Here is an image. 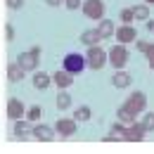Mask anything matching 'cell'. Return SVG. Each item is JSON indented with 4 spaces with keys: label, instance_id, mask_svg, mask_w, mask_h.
Returning a JSON list of instances; mask_svg holds the SVG:
<instances>
[{
    "label": "cell",
    "instance_id": "9a60e30c",
    "mask_svg": "<svg viewBox=\"0 0 154 154\" xmlns=\"http://www.w3.org/2000/svg\"><path fill=\"white\" fill-rule=\"evenodd\" d=\"M97 33H100V38H112L114 36V21L112 19H100Z\"/></svg>",
    "mask_w": 154,
    "mask_h": 154
},
{
    "label": "cell",
    "instance_id": "9c48e42d",
    "mask_svg": "<svg viewBox=\"0 0 154 154\" xmlns=\"http://www.w3.org/2000/svg\"><path fill=\"white\" fill-rule=\"evenodd\" d=\"M145 133H147V131H145V126H142V123L135 119L133 123H128L126 140H128V142H140V140H145Z\"/></svg>",
    "mask_w": 154,
    "mask_h": 154
},
{
    "label": "cell",
    "instance_id": "d4e9b609",
    "mask_svg": "<svg viewBox=\"0 0 154 154\" xmlns=\"http://www.w3.org/2000/svg\"><path fill=\"white\" fill-rule=\"evenodd\" d=\"M140 123L145 126V131H147V133H149V131H154V112H152V114H145Z\"/></svg>",
    "mask_w": 154,
    "mask_h": 154
},
{
    "label": "cell",
    "instance_id": "7a4b0ae2",
    "mask_svg": "<svg viewBox=\"0 0 154 154\" xmlns=\"http://www.w3.org/2000/svg\"><path fill=\"white\" fill-rule=\"evenodd\" d=\"M128 48L123 45V43H119V45H114L109 52H107V62L114 66V69H123L126 66V62H128Z\"/></svg>",
    "mask_w": 154,
    "mask_h": 154
},
{
    "label": "cell",
    "instance_id": "52a82bcc",
    "mask_svg": "<svg viewBox=\"0 0 154 154\" xmlns=\"http://www.w3.org/2000/svg\"><path fill=\"white\" fill-rule=\"evenodd\" d=\"M114 36L119 43H123V45H128V43H133L135 38H137V31H135L131 24H123V26H119V29H114Z\"/></svg>",
    "mask_w": 154,
    "mask_h": 154
},
{
    "label": "cell",
    "instance_id": "8992f818",
    "mask_svg": "<svg viewBox=\"0 0 154 154\" xmlns=\"http://www.w3.org/2000/svg\"><path fill=\"white\" fill-rule=\"evenodd\" d=\"M76 131H78L76 119H57V123H55V133L64 135V137H71Z\"/></svg>",
    "mask_w": 154,
    "mask_h": 154
},
{
    "label": "cell",
    "instance_id": "ffe728a7",
    "mask_svg": "<svg viewBox=\"0 0 154 154\" xmlns=\"http://www.w3.org/2000/svg\"><path fill=\"white\" fill-rule=\"evenodd\" d=\"M55 104H57V109H69V107H71V95H69V93H57Z\"/></svg>",
    "mask_w": 154,
    "mask_h": 154
},
{
    "label": "cell",
    "instance_id": "603a6c76",
    "mask_svg": "<svg viewBox=\"0 0 154 154\" xmlns=\"http://www.w3.org/2000/svg\"><path fill=\"white\" fill-rule=\"evenodd\" d=\"M26 119H29V121H38L40 116H43V109H40L38 104H33V107H31V109H29V112H26Z\"/></svg>",
    "mask_w": 154,
    "mask_h": 154
},
{
    "label": "cell",
    "instance_id": "30bf717a",
    "mask_svg": "<svg viewBox=\"0 0 154 154\" xmlns=\"http://www.w3.org/2000/svg\"><path fill=\"white\" fill-rule=\"evenodd\" d=\"M31 135L36 140H40V142H50V140H55V128L52 126H45V123H38V126H33Z\"/></svg>",
    "mask_w": 154,
    "mask_h": 154
},
{
    "label": "cell",
    "instance_id": "6da1fadb",
    "mask_svg": "<svg viewBox=\"0 0 154 154\" xmlns=\"http://www.w3.org/2000/svg\"><path fill=\"white\" fill-rule=\"evenodd\" d=\"M107 64V52L100 48V45H88V52H85V66H90L93 71L102 69Z\"/></svg>",
    "mask_w": 154,
    "mask_h": 154
},
{
    "label": "cell",
    "instance_id": "7402d4cb",
    "mask_svg": "<svg viewBox=\"0 0 154 154\" xmlns=\"http://www.w3.org/2000/svg\"><path fill=\"white\" fill-rule=\"evenodd\" d=\"M90 116H93V112H90V107H88V104H81L76 112H74V119H76V121H88Z\"/></svg>",
    "mask_w": 154,
    "mask_h": 154
},
{
    "label": "cell",
    "instance_id": "f546056e",
    "mask_svg": "<svg viewBox=\"0 0 154 154\" xmlns=\"http://www.w3.org/2000/svg\"><path fill=\"white\" fill-rule=\"evenodd\" d=\"M5 36H7V40H14V29L7 26V29H5Z\"/></svg>",
    "mask_w": 154,
    "mask_h": 154
},
{
    "label": "cell",
    "instance_id": "d6a6232c",
    "mask_svg": "<svg viewBox=\"0 0 154 154\" xmlns=\"http://www.w3.org/2000/svg\"><path fill=\"white\" fill-rule=\"evenodd\" d=\"M145 5H154V0H145Z\"/></svg>",
    "mask_w": 154,
    "mask_h": 154
},
{
    "label": "cell",
    "instance_id": "4dcf8cb0",
    "mask_svg": "<svg viewBox=\"0 0 154 154\" xmlns=\"http://www.w3.org/2000/svg\"><path fill=\"white\" fill-rule=\"evenodd\" d=\"M45 2H48V5H50V7H59V5H62V2H64V0H45Z\"/></svg>",
    "mask_w": 154,
    "mask_h": 154
},
{
    "label": "cell",
    "instance_id": "4fadbf2b",
    "mask_svg": "<svg viewBox=\"0 0 154 154\" xmlns=\"http://www.w3.org/2000/svg\"><path fill=\"white\" fill-rule=\"evenodd\" d=\"M52 83H57V88H69L71 83H74V76L69 74V71H64V69H59V71H55L52 74Z\"/></svg>",
    "mask_w": 154,
    "mask_h": 154
},
{
    "label": "cell",
    "instance_id": "f1b7e54d",
    "mask_svg": "<svg viewBox=\"0 0 154 154\" xmlns=\"http://www.w3.org/2000/svg\"><path fill=\"white\" fill-rule=\"evenodd\" d=\"M135 45H137V50H140V52H145L149 43H145V40H137V38H135Z\"/></svg>",
    "mask_w": 154,
    "mask_h": 154
},
{
    "label": "cell",
    "instance_id": "83f0119b",
    "mask_svg": "<svg viewBox=\"0 0 154 154\" xmlns=\"http://www.w3.org/2000/svg\"><path fill=\"white\" fill-rule=\"evenodd\" d=\"M64 5H66L69 10H78V7H81V0H64Z\"/></svg>",
    "mask_w": 154,
    "mask_h": 154
},
{
    "label": "cell",
    "instance_id": "2e32d148",
    "mask_svg": "<svg viewBox=\"0 0 154 154\" xmlns=\"http://www.w3.org/2000/svg\"><path fill=\"white\" fill-rule=\"evenodd\" d=\"M50 83H52L50 74H45V71H36V74H33V88H38V90H45Z\"/></svg>",
    "mask_w": 154,
    "mask_h": 154
},
{
    "label": "cell",
    "instance_id": "d6986e66",
    "mask_svg": "<svg viewBox=\"0 0 154 154\" xmlns=\"http://www.w3.org/2000/svg\"><path fill=\"white\" fill-rule=\"evenodd\" d=\"M100 40H102V38H100L97 29H88V31L81 33V43H85V45H97Z\"/></svg>",
    "mask_w": 154,
    "mask_h": 154
},
{
    "label": "cell",
    "instance_id": "cb8c5ba5",
    "mask_svg": "<svg viewBox=\"0 0 154 154\" xmlns=\"http://www.w3.org/2000/svg\"><path fill=\"white\" fill-rule=\"evenodd\" d=\"M119 19L123 21V24H133V10H131V7H123V10H121V12H119Z\"/></svg>",
    "mask_w": 154,
    "mask_h": 154
},
{
    "label": "cell",
    "instance_id": "8fae6325",
    "mask_svg": "<svg viewBox=\"0 0 154 154\" xmlns=\"http://www.w3.org/2000/svg\"><path fill=\"white\" fill-rule=\"evenodd\" d=\"M26 114V107H24V102L17 100V97H12L10 102H7V116L12 119V121H17V119H24Z\"/></svg>",
    "mask_w": 154,
    "mask_h": 154
},
{
    "label": "cell",
    "instance_id": "277c9868",
    "mask_svg": "<svg viewBox=\"0 0 154 154\" xmlns=\"http://www.w3.org/2000/svg\"><path fill=\"white\" fill-rule=\"evenodd\" d=\"M83 12L88 19H102L104 17V2L102 0H83Z\"/></svg>",
    "mask_w": 154,
    "mask_h": 154
},
{
    "label": "cell",
    "instance_id": "484cf974",
    "mask_svg": "<svg viewBox=\"0 0 154 154\" xmlns=\"http://www.w3.org/2000/svg\"><path fill=\"white\" fill-rule=\"evenodd\" d=\"M145 55H147V62H149V66H152V71H154V43H149V45H147Z\"/></svg>",
    "mask_w": 154,
    "mask_h": 154
},
{
    "label": "cell",
    "instance_id": "7c38bea8",
    "mask_svg": "<svg viewBox=\"0 0 154 154\" xmlns=\"http://www.w3.org/2000/svg\"><path fill=\"white\" fill-rule=\"evenodd\" d=\"M31 131H33V126H31V121H29V119H17V121H14V128H12V133L17 135L19 140L29 137V135H31Z\"/></svg>",
    "mask_w": 154,
    "mask_h": 154
},
{
    "label": "cell",
    "instance_id": "ac0fdd59",
    "mask_svg": "<svg viewBox=\"0 0 154 154\" xmlns=\"http://www.w3.org/2000/svg\"><path fill=\"white\" fill-rule=\"evenodd\" d=\"M21 78H24V69H21L17 62L10 64V66H7V81H10V83H19Z\"/></svg>",
    "mask_w": 154,
    "mask_h": 154
},
{
    "label": "cell",
    "instance_id": "ba28073f",
    "mask_svg": "<svg viewBox=\"0 0 154 154\" xmlns=\"http://www.w3.org/2000/svg\"><path fill=\"white\" fill-rule=\"evenodd\" d=\"M38 59L40 57H36L31 50H26V52H21V55H19L17 64H19L24 71H36V69H38Z\"/></svg>",
    "mask_w": 154,
    "mask_h": 154
},
{
    "label": "cell",
    "instance_id": "44dd1931",
    "mask_svg": "<svg viewBox=\"0 0 154 154\" xmlns=\"http://www.w3.org/2000/svg\"><path fill=\"white\" fill-rule=\"evenodd\" d=\"M133 10V19H149V7L147 5H135V7H131Z\"/></svg>",
    "mask_w": 154,
    "mask_h": 154
},
{
    "label": "cell",
    "instance_id": "1f68e13d",
    "mask_svg": "<svg viewBox=\"0 0 154 154\" xmlns=\"http://www.w3.org/2000/svg\"><path fill=\"white\" fill-rule=\"evenodd\" d=\"M145 26H147V31H154V19H152V21L145 19Z\"/></svg>",
    "mask_w": 154,
    "mask_h": 154
},
{
    "label": "cell",
    "instance_id": "e0dca14e",
    "mask_svg": "<svg viewBox=\"0 0 154 154\" xmlns=\"http://www.w3.org/2000/svg\"><path fill=\"white\" fill-rule=\"evenodd\" d=\"M116 116H119V121H121V123H126V126H128V123H133L135 119H137V114H133L126 104H121V107L116 109Z\"/></svg>",
    "mask_w": 154,
    "mask_h": 154
},
{
    "label": "cell",
    "instance_id": "4316f807",
    "mask_svg": "<svg viewBox=\"0 0 154 154\" xmlns=\"http://www.w3.org/2000/svg\"><path fill=\"white\" fill-rule=\"evenodd\" d=\"M5 2H7L10 10H21L24 7V0H5Z\"/></svg>",
    "mask_w": 154,
    "mask_h": 154
},
{
    "label": "cell",
    "instance_id": "5b68a950",
    "mask_svg": "<svg viewBox=\"0 0 154 154\" xmlns=\"http://www.w3.org/2000/svg\"><path fill=\"white\" fill-rule=\"evenodd\" d=\"M133 114H140V112H145V107H147V97H145V93H140V90H135L133 95L128 97L126 102H123Z\"/></svg>",
    "mask_w": 154,
    "mask_h": 154
},
{
    "label": "cell",
    "instance_id": "3957f363",
    "mask_svg": "<svg viewBox=\"0 0 154 154\" xmlns=\"http://www.w3.org/2000/svg\"><path fill=\"white\" fill-rule=\"evenodd\" d=\"M85 69V55H78V52H69L64 57V71H69L71 76H76Z\"/></svg>",
    "mask_w": 154,
    "mask_h": 154
},
{
    "label": "cell",
    "instance_id": "5bb4252c",
    "mask_svg": "<svg viewBox=\"0 0 154 154\" xmlns=\"http://www.w3.org/2000/svg\"><path fill=\"white\" fill-rule=\"evenodd\" d=\"M112 85L114 88H128L131 85V74L123 71V69H116L114 76H112Z\"/></svg>",
    "mask_w": 154,
    "mask_h": 154
}]
</instances>
